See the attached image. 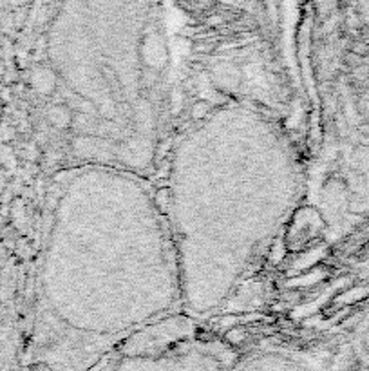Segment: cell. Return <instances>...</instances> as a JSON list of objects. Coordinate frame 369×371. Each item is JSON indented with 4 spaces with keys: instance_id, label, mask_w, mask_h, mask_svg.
Instances as JSON below:
<instances>
[{
    "instance_id": "cell-5",
    "label": "cell",
    "mask_w": 369,
    "mask_h": 371,
    "mask_svg": "<svg viewBox=\"0 0 369 371\" xmlns=\"http://www.w3.org/2000/svg\"><path fill=\"white\" fill-rule=\"evenodd\" d=\"M232 371H319L315 360L293 346L268 342L239 355Z\"/></svg>"
},
{
    "instance_id": "cell-7",
    "label": "cell",
    "mask_w": 369,
    "mask_h": 371,
    "mask_svg": "<svg viewBox=\"0 0 369 371\" xmlns=\"http://www.w3.org/2000/svg\"><path fill=\"white\" fill-rule=\"evenodd\" d=\"M364 348H366V351H368L369 355V328L366 330V333H364Z\"/></svg>"
},
{
    "instance_id": "cell-4",
    "label": "cell",
    "mask_w": 369,
    "mask_h": 371,
    "mask_svg": "<svg viewBox=\"0 0 369 371\" xmlns=\"http://www.w3.org/2000/svg\"><path fill=\"white\" fill-rule=\"evenodd\" d=\"M237 351L184 311L125 339L92 371H232Z\"/></svg>"
},
{
    "instance_id": "cell-3",
    "label": "cell",
    "mask_w": 369,
    "mask_h": 371,
    "mask_svg": "<svg viewBox=\"0 0 369 371\" xmlns=\"http://www.w3.org/2000/svg\"><path fill=\"white\" fill-rule=\"evenodd\" d=\"M151 0H62L49 60L74 163L145 176L161 129V71L149 60Z\"/></svg>"
},
{
    "instance_id": "cell-2",
    "label": "cell",
    "mask_w": 369,
    "mask_h": 371,
    "mask_svg": "<svg viewBox=\"0 0 369 371\" xmlns=\"http://www.w3.org/2000/svg\"><path fill=\"white\" fill-rule=\"evenodd\" d=\"M301 188L295 149L257 107L223 105L183 130L159 199L184 313L201 321L234 295L284 226Z\"/></svg>"
},
{
    "instance_id": "cell-1",
    "label": "cell",
    "mask_w": 369,
    "mask_h": 371,
    "mask_svg": "<svg viewBox=\"0 0 369 371\" xmlns=\"http://www.w3.org/2000/svg\"><path fill=\"white\" fill-rule=\"evenodd\" d=\"M183 311L172 236L134 170L71 163L53 178L34 272L29 360L92 371L112 349Z\"/></svg>"
},
{
    "instance_id": "cell-6",
    "label": "cell",
    "mask_w": 369,
    "mask_h": 371,
    "mask_svg": "<svg viewBox=\"0 0 369 371\" xmlns=\"http://www.w3.org/2000/svg\"><path fill=\"white\" fill-rule=\"evenodd\" d=\"M2 270V264H0ZM18 355V339L15 330V317L11 311V301L0 299V364L13 370Z\"/></svg>"
}]
</instances>
